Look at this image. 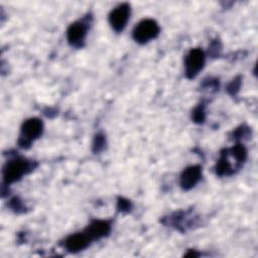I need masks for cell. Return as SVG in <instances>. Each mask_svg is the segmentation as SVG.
Listing matches in <instances>:
<instances>
[{"instance_id": "obj_2", "label": "cell", "mask_w": 258, "mask_h": 258, "mask_svg": "<svg viewBox=\"0 0 258 258\" xmlns=\"http://www.w3.org/2000/svg\"><path fill=\"white\" fill-rule=\"evenodd\" d=\"M43 130V124L38 118H30L26 120L21 127V135L19 144L23 148H27L33 140L37 139Z\"/></svg>"}, {"instance_id": "obj_11", "label": "cell", "mask_w": 258, "mask_h": 258, "mask_svg": "<svg viewBox=\"0 0 258 258\" xmlns=\"http://www.w3.org/2000/svg\"><path fill=\"white\" fill-rule=\"evenodd\" d=\"M192 119L196 122H203L205 120V110H204V106L200 105L199 107H197L192 113Z\"/></svg>"}, {"instance_id": "obj_4", "label": "cell", "mask_w": 258, "mask_h": 258, "mask_svg": "<svg viewBox=\"0 0 258 258\" xmlns=\"http://www.w3.org/2000/svg\"><path fill=\"white\" fill-rule=\"evenodd\" d=\"M205 64V53L200 48H192L184 59V74L186 78H195Z\"/></svg>"}, {"instance_id": "obj_3", "label": "cell", "mask_w": 258, "mask_h": 258, "mask_svg": "<svg viewBox=\"0 0 258 258\" xmlns=\"http://www.w3.org/2000/svg\"><path fill=\"white\" fill-rule=\"evenodd\" d=\"M159 34V26L153 19L141 20L133 30V38L138 43H146Z\"/></svg>"}, {"instance_id": "obj_12", "label": "cell", "mask_w": 258, "mask_h": 258, "mask_svg": "<svg viewBox=\"0 0 258 258\" xmlns=\"http://www.w3.org/2000/svg\"><path fill=\"white\" fill-rule=\"evenodd\" d=\"M240 88V81L238 80H233L229 86H228V91L231 93V94H234L235 92H237Z\"/></svg>"}, {"instance_id": "obj_9", "label": "cell", "mask_w": 258, "mask_h": 258, "mask_svg": "<svg viewBox=\"0 0 258 258\" xmlns=\"http://www.w3.org/2000/svg\"><path fill=\"white\" fill-rule=\"evenodd\" d=\"M110 230L111 226L107 221L95 220L87 227L85 232L91 238V240H94L107 236L110 233Z\"/></svg>"}, {"instance_id": "obj_7", "label": "cell", "mask_w": 258, "mask_h": 258, "mask_svg": "<svg viewBox=\"0 0 258 258\" xmlns=\"http://www.w3.org/2000/svg\"><path fill=\"white\" fill-rule=\"evenodd\" d=\"M202 177V169L199 165L186 167L180 175V185L183 189L192 188Z\"/></svg>"}, {"instance_id": "obj_10", "label": "cell", "mask_w": 258, "mask_h": 258, "mask_svg": "<svg viewBox=\"0 0 258 258\" xmlns=\"http://www.w3.org/2000/svg\"><path fill=\"white\" fill-rule=\"evenodd\" d=\"M106 141H105V138L103 135L101 134H98L96 135L95 139H94V143H93V149L95 152H98L100 150H102L104 148V145H105Z\"/></svg>"}, {"instance_id": "obj_1", "label": "cell", "mask_w": 258, "mask_h": 258, "mask_svg": "<svg viewBox=\"0 0 258 258\" xmlns=\"http://www.w3.org/2000/svg\"><path fill=\"white\" fill-rule=\"evenodd\" d=\"M31 162L23 158H15L6 163L3 170L4 181L8 184L20 179L25 173L31 170Z\"/></svg>"}, {"instance_id": "obj_5", "label": "cell", "mask_w": 258, "mask_h": 258, "mask_svg": "<svg viewBox=\"0 0 258 258\" xmlns=\"http://www.w3.org/2000/svg\"><path fill=\"white\" fill-rule=\"evenodd\" d=\"M129 16L130 6L127 3H123L111 11L109 15V22L116 32H121L125 28Z\"/></svg>"}, {"instance_id": "obj_13", "label": "cell", "mask_w": 258, "mask_h": 258, "mask_svg": "<svg viewBox=\"0 0 258 258\" xmlns=\"http://www.w3.org/2000/svg\"><path fill=\"white\" fill-rule=\"evenodd\" d=\"M119 205L121 206V210H129L130 209V204L128 201H125L123 199L120 200L119 202Z\"/></svg>"}, {"instance_id": "obj_8", "label": "cell", "mask_w": 258, "mask_h": 258, "mask_svg": "<svg viewBox=\"0 0 258 258\" xmlns=\"http://www.w3.org/2000/svg\"><path fill=\"white\" fill-rule=\"evenodd\" d=\"M91 241V238L86 234V232L76 233L64 240V247L70 252H78L87 248Z\"/></svg>"}, {"instance_id": "obj_6", "label": "cell", "mask_w": 258, "mask_h": 258, "mask_svg": "<svg viewBox=\"0 0 258 258\" xmlns=\"http://www.w3.org/2000/svg\"><path fill=\"white\" fill-rule=\"evenodd\" d=\"M87 30L88 26L84 22L77 21L72 23L67 30V37L69 43L75 47L83 46L87 35Z\"/></svg>"}]
</instances>
